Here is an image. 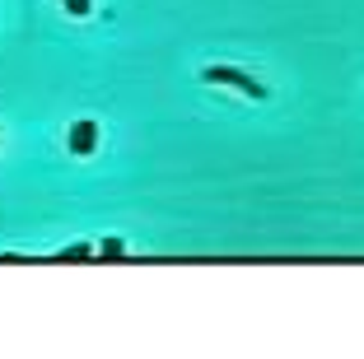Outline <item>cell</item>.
Listing matches in <instances>:
<instances>
[{"mask_svg": "<svg viewBox=\"0 0 364 359\" xmlns=\"http://www.w3.org/2000/svg\"><path fill=\"white\" fill-rule=\"evenodd\" d=\"M205 80H210V85H229V89H238V94H247V98H267V89H262L252 75L229 70V65H210V70H205Z\"/></svg>", "mask_w": 364, "mask_h": 359, "instance_id": "obj_1", "label": "cell"}, {"mask_svg": "<svg viewBox=\"0 0 364 359\" xmlns=\"http://www.w3.org/2000/svg\"><path fill=\"white\" fill-rule=\"evenodd\" d=\"M94 145H98V127L85 117V122H75V127H70V154L85 159V154H94Z\"/></svg>", "mask_w": 364, "mask_h": 359, "instance_id": "obj_2", "label": "cell"}, {"mask_svg": "<svg viewBox=\"0 0 364 359\" xmlns=\"http://www.w3.org/2000/svg\"><path fill=\"white\" fill-rule=\"evenodd\" d=\"M89 257H94V243H75L65 252H56V262H89Z\"/></svg>", "mask_w": 364, "mask_h": 359, "instance_id": "obj_3", "label": "cell"}, {"mask_svg": "<svg viewBox=\"0 0 364 359\" xmlns=\"http://www.w3.org/2000/svg\"><path fill=\"white\" fill-rule=\"evenodd\" d=\"M65 10L75 14V19H89V10H94V0H65Z\"/></svg>", "mask_w": 364, "mask_h": 359, "instance_id": "obj_4", "label": "cell"}, {"mask_svg": "<svg viewBox=\"0 0 364 359\" xmlns=\"http://www.w3.org/2000/svg\"><path fill=\"white\" fill-rule=\"evenodd\" d=\"M103 257H107V262H117V257H122V238H103Z\"/></svg>", "mask_w": 364, "mask_h": 359, "instance_id": "obj_5", "label": "cell"}]
</instances>
